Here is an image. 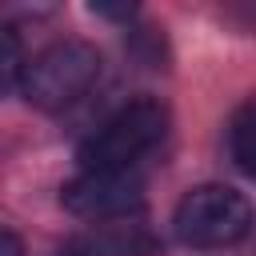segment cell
<instances>
[{"label":"cell","instance_id":"2","mask_svg":"<svg viewBox=\"0 0 256 256\" xmlns=\"http://www.w3.org/2000/svg\"><path fill=\"white\" fill-rule=\"evenodd\" d=\"M100 80V52L88 40H56L32 60H24L20 92L32 108L60 112L92 92Z\"/></svg>","mask_w":256,"mask_h":256},{"label":"cell","instance_id":"6","mask_svg":"<svg viewBox=\"0 0 256 256\" xmlns=\"http://www.w3.org/2000/svg\"><path fill=\"white\" fill-rule=\"evenodd\" d=\"M252 120H256L252 104H240V108H236V116H232V124H228V152H232V160H236V168H240V172H256Z\"/></svg>","mask_w":256,"mask_h":256},{"label":"cell","instance_id":"3","mask_svg":"<svg viewBox=\"0 0 256 256\" xmlns=\"http://www.w3.org/2000/svg\"><path fill=\"white\" fill-rule=\"evenodd\" d=\"M252 204L228 184H200L176 204L172 228L188 248H228L248 236Z\"/></svg>","mask_w":256,"mask_h":256},{"label":"cell","instance_id":"1","mask_svg":"<svg viewBox=\"0 0 256 256\" xmlns=\"http://www.w3.org/2000/svg\"><path fill=\"white\" fill-rule=\"evenodd\" d=\"M168 132V108L152 96L128 100L116 108L84 144L80 164L84 172H128L140 156H148Z\"/></svg>","mask_w":256,"mask_h":256},{"label":"cell","instance_id":"8","mask_svg":"<svg viewBox=\"0 0 256 256\" xmlns=\"http://www.w3.org/2000/svg\"><path fill=\"white\" fill-rule=\"evenodd\" d=\"M0 256H24V244H20L16 232H4L0 228Z\"/></svg>","mask_w":256,"mask_h":256},{"label":"cell","instance_id":"4","mask_svg":"<svg viewBox=\"0 0 256 256\" xmlns=\"http://www.w3.org/2000/svg\"><path fill=\"white\" fill-rule=\"evenodd\" d=\"M60 204L80 220H128L144 208V180L128 172H80L60 188Z\"/></svg>","mask_w":256,"mask_h":256},{"label":"cell","instance_id":"5","mask_svg":"<svg viewBox=\"0 0 256 256\" xmlns=\"http://www.w3.org/2000/svg\"><path fill=\"white\" fill-rule=\"evenodd\" d=\"M156 248L160 240L152 236V228L128 220H104L72 236L68 256H156Z\"/></svg>","mask_w":256,"mask_h":256},{"label":"cell","instance_id":"7","mask_svg":"<svg viewBox=\"0 0 256 256\" xmlns=\"http://www.w3.org/2000/svg\"><path fill=\"white\" fill-rule=\"evenodd\" d=\"M20 72H24V44L8 24H0V96L20 84Z\"/></svg>","mask_w":256,"mask_h":256}]
</instances>
